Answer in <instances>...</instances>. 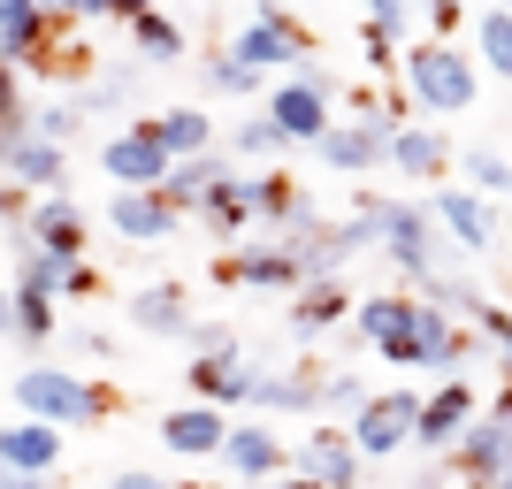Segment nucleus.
<instances>
[{
    "label": "nucleus",
    "mask_w": 512,
    "mask_h": 489,
    "mask_svg": "<svg viewBox=\"0 0 512 489\" xmlns=\"http://www.w3.org/2000/svg\"><path fill=\"white\" fill-rule=\"evenodd\" d=\"M360 344H375L390 367H421V352H428V298H413V291H375V298H360Z\"/></svg>",
    "instance_id": "1"
},
{
    "label": "nucleus",
    "mask_w": 512,
    "mask_h": 489,
    "mask_svg": "<svg viewBox=\"0 0 512 489\" xmlns=\"http://www.w3.org/2000/svg\"><path fill=\"white\" fill-rule=\"evenodd\" d=\"M8 398H16V413H39V421H54V428H92L107 413V398L92 383H77L69 367H16Z\"/></svg>",
    "instance_id": "2"
},
{
    "label": "nucleus",
    "mask_w": 512,
    "mask_h": 489,
    "mask_svg": "<svg viewBox=\"0 0 512 489\" xmlns=\"http://www.w3.org/2000/svg\"><path fill=\"white\" fill-rule=\"evenodd\" d=\"M436 214L421 207H383V253L398 260V276L413 283V291H428V283L444 276V245H436Z\"/></svg>",
    "instance_id": "3"
},
{
    "label": "nucleus",
    "mask_w": 512,
    "mask_h": 489,
    "mask_svg": "<svg viewBox=\"0 0 512 489\" xmlns=\"http://www.w3.org/2000/svg\"><path fill=\"white\" fill-rule=\"evenodd\" d=\"M406 77L428 115H467L474 107V62H459V46H413Z\"/></svg>",
    "instance_id": "4"
},
{
    "label": "nucleus",
    "mask_w": 512,
    "mask_h": 489,
    "mask_svg": "<svg viewBox=\"0 0 512 489\" xmlns=\"http://www.w3.org/2000/svg\"><path fill=\"white\" fill-rule=\"evenodd\" d=\"M100 169L115 176V184H130V192H161L169 169H176V153L161 146L153 123H130V130H115V138L100 146Z\"/></svg>",
    "instance_id": "5"
},
{
    "label": "nucleus",
    "mask_w": 512,
    "mask_h": 489,
    "mask_svg": "<svg viewBox=\"0 0 512 489\" xmlns=\"http://www.w3.org/2000/svg\"><path fill=\"white\" fill-rule=\"evenodd\" d=\"M390 138H398V115H390V107H367L360 123H337L314 153L329 161V169L360 176V169H390Z\"/></svg>",
    "instance_id": "6"
},
{
    "label": "nucleus",
    "mask_w": 512,
    "mask_h": 489,
    "mask_svg": "<svg viewBox=\"0 0 512 489\" xmlns=\"http://www.w3.org/2000/svg\"><path fill=\"white\" fill-rule=\"evenodd\" d=\"M421 405L413 390H390V398H367L360 413H352V444L367 451V459H398V444H413L421 436Z\"/></svg>",
    "instance_id": "7"
},
{
    "label": "nucleus",
    "mask_w": 512,
    "mask_h": 489,
    "mask_svg": "<svg viewBox=\"0 0 512 489\" xmlns=\"http://www.w3.org/2000/svg\"><path fill=\"white\" fill-rule=\"evenodd\" d=\"M230 54H245V62L260 69V77H268V69H299L306 62V31L291 16H283L276 0H260V16L245 23V31H237L230 39Z\"/></svg>",
    "instance_id": "8"
},
{
    "label": "nucleus",
    "mask_w": 512,
    "mask_h": 489,
    "mask_svg": "<svg viewBox=\"0 0 512 489\" xmlns=\"http://www.w3.org/2000/svg\"><path fill=\"white\" fill-rule=\"evenodd\" d=\"M230 405H214V398H192V405H176L169 421H161V444L176 451V459H222V444H230Z\"/></svg>",
    "instance_id": "9"
},
{
    "label": "nucleus",
    "mask_w": 512,
    "mask_h": 489,
    "mask_svg": "<svg viewBox=\"0 0 512 489\" xmlns=\"http://www.w3.org/2000/svg\"><path fill=\"white\" fill-rule=\"evenodd\" d=\"M474 421H482V413H474L467 375H451V383L421 405V436H413V444H421V451H444V459H451V451L467 444V428H474Z\"/></svg>",
    "instance_id": "10"
},
{
    "label": "nucleus",
    "mask_w": 512,
    "mask_h": 489,
    "mask_svg": "<svg viewBox=\"0 0 512 489\" xmlns=\"http://www.w3.org/2000/svg\"><path fill=\"white\" fill-rule=\"evenodd\" d=\"M237 184H245V176L230 169V153H199V161H176L161 192H169V199H176V207H184V214H207L214 199H230Z\"/></svg>",
    "instance_id": "11"
},
{
    "label": "nucleus",
    "mask_w": 512,
    "mask_h": 489,
    "mask_svg": "<svg viewBox=\"0 0 512 489\" xmlns=\"http://www.w3.org/2000/svg\"><path fill=\"white\" fill-rule=\"evenodd\" d=\"M268 115H276L299 146H321L329 130H337V115H329V92L321 85H306V77H291V85H276L268 92Z\"/></svg>",
    "instance_id": "12"
},
{
    "label": "nucleus",
    "mask_w": 512,
    "mask_h": 489,
    "mask_svg": "<svg viewBox=\"0 0 512 489\" xmlns=\"http://www.w3.org/2000/svg\"><path fill=\"white\" fill-rule=\"evenodd\" d=\"M176 214H184V207H176L169 192H130V184H123V192L107 199V222H115L130 245H161V237H176Z\"/></svg>",
    "instance_id": "13"
},
{
    "label": "nucleus",
    "mask_w": 512,
    "mask_h": 489,
    "mask_svg": "<svg viewBox=\"0 0 512 489\" xmlns=\"http://www.w3.org/2000/svg\"><path fill=\"white\" fill-rule=\"evenodd\" d=\"M360 459L367 451L352 444V428H314V436L299 444V467L314 474L321 489H360Z\"/></svg>",
    "instance_id": "14"
},
{
    "label": "nucleus",
    "mask_w": 512,
    "mask_h": 489,
    "mask_svg": "<svg viewBox=\"0 0 512 489\" xmlns=\"http://www.w3.org/2000/svg\"><path fill=\"white\" fill-rule=\"evenodd\" d=\"M451 459H459L467 482H497V474H512V421H505V413H482Z\"/></svg>",
    "instance_id": "15"
},
{
    "label": "nucleus",
    "mask_w": 512,
    "mask_h": 489,
    "mask_svg": "<svg viewBox=\"0 0 512 489\" xmlns=\"http://www.w3.org/2000/svg\"><path fill=\"white\" fill-rule=\"evenodd\" d=\"M230 276L253 283V291H299V283H314L283 237H276V245H237V253H230Z\"/></svg>",
    "instance_id": "16"
},
{
    "label": "nucleus",
    "mask_w": 512,
    "mask_h": 489,
    "mask_svg": "<svg viewBox=\"0 0 512 489\" xmlns=\"http://www.w3.org/2000/svg\"><path fill=\"white\" fill-rule=\"evenodd\" d=\"M390 169L413 176V184H428V176L451 169V138L436 123H398V138H390Z\"/></svg>",
    "instance_id": "17"
},
{
    "label": "nucleus",
    "mask_w": 512,
    "mask_h": 489,
    "mask_svg": "<svg viewBox=\"0 0 512 489\" xmlns=\"http://www.w3.org/2000/svg\"><path fill=\"white\" fill-rule=\"evenodd\" d=\"M436 222H444V237L459 245V253H497V222H490V207L474 192H436Z\"/></svg>",
    "instance_id": "18"
},
{
    "label": "nucleus",
    "mask_w": 512,
    "mask_h": 489,
    "mask_svg": "<svg viewBox=\"0 0 512 489\" xmlns=\"http://www.w3.org/2000/svg\"><path fill=\"white\" fill-rule=\"evenodd\" d=\"M0 459H8V467H31V474H54V459H62V428L39 421V413H23L16 428H0Z\"/></svg>",
    "instance_id": "19"
},
{
    "label": "nucleus",
    "mask_w": 512,
    "mask_h": 489,
    "mask_svg": "<svg viewBox=\"0 0 512 489\" xmlns=\"http://www.w3.org/2000/svg\"><path fill=\"white\" fill-rule=\"evenodd\" d=\"M130 329H146V337H192V306L176 283H146V291H130Z\"/></svg>",
    "instance_id": "20"
},
{
    "label": "nucleus",
    "mask_w": 512,
    "mask_h": 489,
    "mask_svg": "<svg viewBox=\"0 0 512 489\" xmlns=\"http://www.w3.org/2000/svg\"><path fill=\"white\" fill-rule=\"evenodd\" d=\"M192 398H214V405H253L260 398V367L253 360H199L192 367Z\"/></svg>",
    "instance_id": "21"
},
{
    "label": "nucleus",
    "mask_w": 512,
    "mask_h": 489,
    "mask_svg": "<svg viewBox=\"0 0 512 489\" xmlns=\"http://www.w3.org/2000/svg\"><path fill=\"white\" fill-rule=\"evenodd\" d=\"M344 314H360V298H344V283H337V276H314V283H299L291 329H299V337H321V329H337Z\"/></svg>",
    "instance_id": "22"
},
{
    "label": "nucleus",
    "mask_w": 512,
    "mask_h": 489,
    "mask_svg": "<svg viewBox=\"0 0 512 489\" xmlns=\"http://www.w3.org/2000/svg\"><path fill=\"white\" fill-rule=\"evenodd\" d=\"M46 46V0H0V62L23 69Z\"/></svg>",
    "instance_id": "23"
},
{
    "label": "nucleus",
    "mask_w": 512,
    "mask_h": 489,
    "mask_svg": "<svg viewBox=\"0 0 512 489\" xmlns=\"http://www.w3.org/2000/svg\"><path fill=\"white\" fill-rule=\"evenodd\" d=\"M222 467L245 474V482H276V474H283V444H276V428H230V444H222Z\"/></svg>",
    "instance_id": "24"
},
{
    "label": "nucleus",
    "mask_w": 512,
    "mask_h": 489,
    "mask_svg": "<svg viewBox=\"0 0 512 489\" xmlns=\"http://www.w3.org/2000/svg\"><path fill=\"white\" fill-rule=\"evenodd\" d=\"M31 237H39L46 253H77L85 245V214L69 207L62 192H46V199H31Z\"/></svg>",
    "instance_id": "25"
},
{
    "label": "nucleus",
    "mask_w": 512,
    "mask_h": 489,
    "mask_svg": "<svg viewBox=\"0 0 512 489\" xmlns=\"http://www.w3.org/2000/svg\"><path fill=\"white\" fill-rule=\"evenodd\" d=\"M153 130H161V146H169L176 161H199V153H214V123L199 115V107H169V115H153Z\"/></svg>",
    "instance_id": "26"
},
{
    "label": "nucleus",
    "mask_w": 512,
    "mask_h": 489,
    "mask_svg": "<svg viewBox=\"0 0 512 489\" xmlns=\"http://www.w3.org/2000/svg\"><path fill=\"white\" fill-rule=\"evenodd\" d=\"M16 283H31V291H46V298H69V291H77V253H46V245H31L23 268H16Z\"/></svg>",
    "instance_id": "27"
},
{
    "label": "nucleus",
    "mask_w": 512,
    "mask_h": 489,
    "mask_svg": "<svg viewBox=\"0 0 512 489\" xmlns=\"http://www.w3.org/2000/svg\"><path fill=\"white\" fill-rule=\"evenodd\" d=\"M260 413H321V375H260Z\"/></svg>",
    "instance_id": "28"
},
{
    "label": "nucleus",
    "mask_w": 512,
    "mask_h": 489,
    "mask_svg": "<svg viewBox=\"0 0 512 489\" xmlns=\"http://www.w3.org/2000/svg\"><path fill=\"white\" fill-rule=\"evenodd\" d=\"M8 184H62V146L54 138H23V146H8Z\"/></svg>",
    "instance_id": "29"
},
{
    "label": "nucleus",
    "mask_w": 512,
    "mask_h": 489,
    "mask_svg": "<svg viewBox=\"0 0 512 489\" xmlns=\"http://www.w3.org/2000/svg\"><path fill=\"white\" fill-rule=\"evenodd\" d=\"M8 337L16 344H46L54 337V298L31 291V283H16V298H8Z\"/></svg>",
    "instance_id": "30"
},
{
    "label": "nucleus",
    "mask_w": 512,
    "mask_h": 489,
    "mask_svg": "<svg viewBox=\"0 0 512 489\" xmlns=\"http://www.w3.org/2000/svg\"><path fill=\"white\" fill-rule=\"evenodd\" d=\"M199 92H214V100H245V92H260V69L245 62V54H214V62H199Z\"/></svg>",
    "instance_id": "31"
},
{
    "label": "nucleus",
    "mask_w": 512,
    "mask_h": 489,
    "mask_svg": "<svg viewBox=\"0 0 512 489\" xmlns=\"http://www.w3.org/2000/svg\"><path fill=\"white\" fill-rule=\"evenodd\" d=\"M245 199H253V222H291L299 214V192H291V176L283 169H268V176H245Z\"/></svg>",
    "instance_id": "32"
},
{
    "label": "nucleus",
    "mask_w": 512,
    "mask_h": 489,
    "mask_svg": "<svg viewBox=\"0 0 512 489\" xmlns=\"http://www.w3.org/2000/svg\"><path fill=\"white\" fill-rule=\"evenodd\" d=\"M130 39H138L146 62H184V31H176L161 8H153V16H130Z\"/></svg>",
    "instance_id": "33"
},
{
    "label": "nucleus",
    "mask_w": 512,
    "mask_h": 489,
    "mask_svg": "<svg viewBox=\"0 0 512 489\" xmlns=\"http://www.w3.org/2000/svg\"><path fill=\"white\" fill-rule=\"evenodd\" d=\"M459 169H467V176H474V184H482L490 199H512V161H505V153L474 146V153H459Z\"/></svg>",
    "instance_id": "34"
},
{
    "label": "nucleus",
    "mask_w": 512,
    "mask_h": 489,
    "mask_svg": "<svg viewBox=\"0 0 512 489\" xmlns=\"http://www.w3.org/2000/svg\"><path fill=\"white\" fill-rule=\"evenodd\" d=\"M474 39H482V62H490L497 77H512V8H490Z\"/></svg>",
    "instance_id": "35"
},
{
    "label": "nucleus",
    "mask_w": 512,
    "mask_h": 489,
    "mask_svg": "<svg viewBox=\"0 0 512 489\" xmlns=\"http://www.w3.org/2000/svg\"><path fill=\"white\" fill-rule=\"evenodd\" d=\"M360 405H367V383L352 367H329V375H321V413H344V421H352Z\"/></svg>",
    "instance_id": "36"
},
{
    "label": "nucleus",
    "mask_w": 512,
    "mask_h": 489,
    "mask_svg": "<svg viewBox=\"0 0 512 489\" xmlns=\"http://www.w3.org/2000/svg\"><path fill=\"white\" fill-rule=\"evenodd\" d=\"M283 146H299V138H291V130H283L268 107H260L253 123H237V153H283Z\"/></svg>",
    "instance_id": "37"
},
{
    "label": "nucleus",
    "mask_w": 512,
    "mask_h": 489,
    "mask_svg": "<svg viewBox=\"0 0 512 489\" xmlns=\"http://www.w3.org/2000/svg\"><path fill=\"white\" fill-rule=\"evenodd\" d=\"M77 123H85V100H46L39 107V138H54V146L77 138Z\"/></svg>",
    "instance_id": "38"
},
{
    "label": "nucleus",
    "mask_w": 512,
    "mask_h": 489,
    "mask_svg": "<svg viewBox=\"0 0 512 489\" xmlns=\"http://www.w3.org/2000/svg\"><path fill=\"white\" fill-rule=\"evenodd\" d=\"M184 344H192L199 360H230V352H237V337L222 329V321H192V337H184Z\"/></svg>",
    "instance_id": "39"
},
{
    "label": "nucleus",
    "mask_w": 512,
    "mask_h": 489,
    "mask_svg": "<svg viewBox=\"0 0 512 489\" xmlns=\"http://www.w3.org/2000/svg\"><path fill=\"white\" fill-rule=\"evenodd\" d=\"M367 23H375V31H390V39H406L413 0H367Z\"/></svg>",
    "instance_id": "40"
},
{
    "label": "nucleus",
    "mask_w": 512,
    "mask_h": 489,
    "mask_svg": "<svg viewBox=\"0 0 512 489\" xmlns=\"http://www.w3.org/2000/svg\"><path fill=\"white\" fill-rule=\"evenodd\" d=\"M482 337L497 344V360H505V375H512V314L497 306V298H490V314H482Z\"/></svg>",
    "instance_id": "41"
},
{
    "label": "nucleus",
    "mask_w": 512,
    "mask_h": 489,
    "mask_svg": "<svg viewBox=\"0 0 512 489\" xmlns=\"http://www.w3.org/2000/svg\"><path fill=\"white\" fill-rule=\"evenodd\" d=\"M367 69H375V77H390V69H398V39H390V31H375V23H367Z\"/></svg>",
    "instance_id": "42"
},
{
    "label": "nucleus",
    "mask_w": 512,
    "mask_h": 489,
    "mask_svg": "<svg viewBox=\"0 0 512 489\" xmlns=\"http://www.w3.org/2000/svg\"><path fill=\"white\" fill-rule=\"evenodd\" d=\"M130 85H138L130 69H107L100 85H92V107H123V100H130Z\"/></svg>",
    "instance_id": "43"
},
{
    "label": "nucleus",
    "mask_w": 512,
    "mask_h": 489,
    "mask_svg": "<svg viewBox=\"0 0 512 489\" xmlns=\"http://www.w3.org/2000/svg\"><path fill=\"white\" fill-rule=\"evenodd\" d=\"M46 8H54V16H115V0H46Z\"/></svg>",
    "instance_id": "44"
},
{
    "label": "nucleus",
    "mask_w": 512,
    "mask_h": 489,
    "mask_svg": "<svg viewBox=\"0 0 512 489\" xmlns=\"http://www.w3.org/2000/svg\"><path fill=\"white\" fill-rule=\"evenodd\" d=\"M69 344H77L85 360H115V337H100V329H77V337H69Z\"/></svg>",
    "instance_id": "45"
},
{
    "label": "nucleus",
    "mask_w": 512,
    "mask_h": 489,
    "mask_svg": "<svg viewBox=\"0 0 512 489\" xmlns=\"http://www.w3.org/2000/svg\"><path fill=\"white\" fill-rule=\"evenodd\" d=\"M0 489H62V482H54V474H31V467H8Z\"/></svg>",
    "instance_id": "46"
},
{
    "label": "nucleus",
    "mask_w": 512,
    "mask_h": 489,
    "mask_svg": "<svg viewBox=\"0 0 512 489\" xmlns=\"http://www.w3.org/2000/svg\"><path fill=\"white\" fill-rule=\"evenodd\" d=\"M115 489H184V482H161V474H115Z\"/></svg>",
    "instance_id": "47"
},
{
    "label": "nucleus",
    "mask_w": 512,
    "mask_h": 489,
    "mask_svg": "<svg viewBox=\"0 0 512 489\" xmlns=\"http://www.w3.org/2000/svg\"><path fill=\"white\" fill-rule=\"evenodd\" d=\"M428 8V23H459V0H421Z\"/></svg>",
    "instance_id": "48"
},
{
    "label": "nucleus",
    "mask_w": 512,
    "mask_h": 489,
    "mask_svg": "<svg viewBox=\"0 0 512 489\" xmlns=\"http://www.w3.org/2000/svg\"><path fill=\"white\" fill-rule=\"evenodd\" d=\"M268 489H321V482H314V474L299 467V474H276V482H268Z\"/></svg>",
    "instance_id": "49"
},
{
    "label": "nucleus",
    "mask_w": 512,
    "mask_h": 489,
    "mask_svg": "<svg viewBox=\"0 0 512 489\" xmlns=\"http://www.w3.org/2000/svg\"><path fill=\"white\" fill-rule=\"evenodd\" d=\"M153 8H161V0H115V16H123V23L130 16H153Z\"/></svg>",
    "instance_id": "50"
},
{
    "label": "nucleus",
    "mask_w": 512,
    "mask_h": 489,
    "mask_svg": "<svg viewBox=\"0 0 512 489\" xmlns=\"http://www.w3.org/2000/svg\"><path fill=\"white\" fill-rule=\"evenodd\" d=\"M482 489H512V474H497V482H482Z\"/></svg>",
    "instance_id": "51"
},
{
    "label": "nucleus",
    "mask_w": 512,
    "mask_h": 489,
    "mask_svg": "<svg viewBox=\"0 0 512 489\" xmlns=\"http://www.w3.org/2000/svg\"><path fill=\"white\" fill-rule=\"evenodd\" d=\"M184 489H199V482H184Z\"/></svg>",
    "instance_id": "52"
},
{
    "label": "nucleus",
    "mask_w": 512,
    "mask_h": 489,
    "mask_svg": "<svg viewBox=\"0 0 512 489\" xmlns=\"http://www.w3.org/2000/svg\"><path fill=\"white\" fill-rule=\"evenodd\" d=\"M505 8H512V0H505Z\"/></svg>",
    "instance_id": "53"
}]
</instances>
